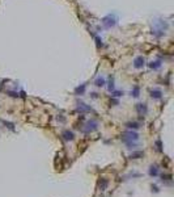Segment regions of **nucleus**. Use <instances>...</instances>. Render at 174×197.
Listing matches in <instances>:
<instances>
[{
	"label": "nucleus",
	"mask_w": 174,
	"mask_h": 197,
	"mask_svg": "<svg viewBox=\"0 0 174 197\" xmlns=\"http://www.w3.org/2000/svg\"><path fill=\"white\" fill-rule=\"evenodd\" d=\"M137 139H139V135H137V133L132 132V130H128V132H126L123 135H122V141L127 145L128 148H132L134 146H135Z\"/></svg>",
	"instance_id": "nucleus-1"
},
{
	"label": "nucleus",
	"mask_w": 174,
	"mask_h": 197,
	"mask_svg": "<svg viewBox=\"0 0 174 197\" xmlns=\"http://www.w3.org/2000/svg\"><path fill=\"white\" fill-rule=\"evenodd\" d=\"M97 126H98V122L94 121V120H90V121L87 122V125H85V128L82 130H84V133H92L97 129Z\"/></svg>",
	"instance_id": "nucleus-2"
},
{
	"label": "nucleus",
	"mask_w": 174,
	"mask_h": 197,
	"mask_svg": "<svg viewBox=\"0 0 174 197\" xmlns=\"http://www.w3.org/2000/svg\"><path fill=\"white\" fill-rule=\"evenodd\" d=\"M102 23H103V25L106 26V28H111V26H114L115 24H117V19H115L114 16H108V17H105V19L102 20Z\"/></svg>",
	"instance_id": "nucleus-3"
},
{
	"label": "nucleus",
	"mask_w": 174,
	"mask_h": 197,
	"mask_svg": "<svg viewBox=\"0 0 174 197\" xmlns=\"http://www.w3.org/2000/svg\"><path fill=\"white\" fill-rule=\"evenodd\" d=\"M77 110L80 112V113H89V112H93V109H92L90 107H88L87 104H84V102H79Z\"/></svg>",
	"instance_id": "nucleus-4"
},
{
	"label": "nucleus",
	"mask_w": 174,
	"mask_h": 197,
	"mask_svg": "<svg viewBox=\"0 0 174 197\" xmlns=\"http://www.w3.org/2000/svg\"><path fill=\"white\" fill-rule=\"evenodd\" d=\"M136 112L140 114V116H145L147 112H148V108H147L145 104H136Z\"/></svg>",
	"instance_id": "nucleus-5"
},
{
	"label": "nucleus",
	"mask_w": 174,
	"mask_h": 197,
	"mask_svg": "<svg viewBox=\"0 0 174 197\" xmlns=\"http://www.w3.org/2000/svg\"><path fill=\"white\" fill-rule=\"evenodd\" d=\"M144 65H145V60L143 57H137V58H135V60H134V67L135 68H142Z\"/></svg>",
	"instance_id": "nucleus-6"
},
{
	"label": "nucleus",
	"mask_w": 174,
	"mask_h": 197,
	"mask_svg": "<svg viewBox=\"0 0 174 197\" xmlns=\"http://www.w3.org/2000/svg\"><path fill=\"white\" fill-rule=\"evenodd\" d=\"M62 137L64 141H73V138H75V135H73L72 132H69V130H64L62 133Z\"/></svg>",
	"instance_id": "nucleus-7"
},
{
	"label": "nucleus",
	"mask_w": 174,
	"mask_h": 197,
	"mask_svg": "<svg viewBox=\"0 0 174 197\" xmlns=\"http://www.w3.org/2000/svg\"><path fill=\"white\" fill-rule=\"evenodd\" d=\"M151 97L152 99H156V100H158V99H161L162 97V92H161V89H151Z\"/></svg>",
	"instance_id": "nucleus-8"
},
{
	"label": "nucleus",
	"mask_w": 174,
	"mask_h": 197,
	"mask_svg": "<svg viewBox=\"0 0 174 197\" xmlns=\"http://www.w3.org/2000/svg\"><path fill=\"white\" fill-rule=\"evenodd\" d=\"M94 86H97V87H103L105 86V78H102V76H98L94 80Z\"/></svg>",
	"instance_id": "nucleus-9"
},
{
	"label": "nucleus",
	"mask_w": 174,
	"mask_h": 197,
	"mask_svg": "<svg viewBox=\"0 0 174 197\" xmlns=\"http://www.w3.org/2000/svg\"><path fill=\"white\" fill-rule=\"evenodd\" d=\"M149 67H151L152 70H157L161 67V62L160 60H155V62H151L149 63Z\"/></svg>",
	"instance_id": "nucleus-10"
},
{
	"label": "nucleus",
	"mask_w": 174,
	"mask_h": 197,
	"mask_svg": "<svg viewBox=\"0 0 174 197\" xmlns=\"http://www.w3.org/2000/svg\"><path fill=\"white\" fill-rule=\"evenodd\" d=\"M108 184H109V181L106 180V179H101V181H100V189L101 190H105L106 188H108Z\"/></svg>",
	"instance_id": "nucleus-11"
},
{
	"label": "nucleus",
	"mask_w": 174,
	"mask_h": 197,
	"mask_svg": "<svg viewBox=\"0 0 174 197\" xmlns=\"http://www.w3.org/2000/svg\"><path fill=\"white\" fill-rule=\"evenodd\" d=\"M143 155H144V154L142 153V151H136V153H132L130 155V158L131 159H139V158H142Z\"/></svg>",
	"instance_id": "nucleus-12"
},
{
	"label": "nucleus",
	"mask_w": 174,
	"mask_h": 197,
	"mask_svg": "<svg viewBox=\"0 0 174 197\" xmlns=\"http://www.w3.org/2000/svg\"><path fill=\"white\" fill-rule=\"evenodd\" d=\"M139 93H140V88L137 86H135L132 88V91H131V96H134V97H137L139 96Z\"/></svg>",
	"instance_id": "nucleus-13"
},
{
	"label": "nucleus",
	"mask_w": 174,
	"mask_h": 197,
	"mask_svg": "<svg viewBox=\"0 0 174 197\" xmlns=\"http://www.w3.org/2000/svg\"><path fill=\"white\" fill-rule=\"evenodd\" d=\"M157 174H158V169L156 166H152L151 168H149V175L151 176H157Z\"/></svg>",
	"instance_id": "nucleus-14"
},
{
	"label": "nucleus",
	"mask_w": 174,
	"mask_h": 197,
	"mask_svg": "<svg viewBox=\"0 0 174 197\" xmlns=\"http://www.w3.org/2000/svg\"><path fill=\"white\" fill-rule=\"evenodd\" d=\"M127 128L128 129H139L140 128V124L139 122H128L127 124Z\"/></svg>",
	"instance_id": "nucleus-15"
},
{
	"label": "nucleus",
	"mask_w": 174,
	"mask_h": 197,
	"mask_svg": "<svg viewBox=\"0 0 174 197\" xmlns=\"http://www.w3.org/2000/svg\"><path fill=\"white\" fill-rule=\"evenodd\" d=\"M84 91H85V84H82L81 87H77V88H76V95H79V93H80V95H82V93H84Z\"/></svg>",
	"instance_id": "nucleus-16"
},
{
	"label": "nucleus",
	"mask_w": 174,
	"mask_h": 197,
	"mask_svg": "<svg viewBox=\"0 0 174 197\" xmlns=\"http://www.w3.org/2000/svg\"><path fill=\"white\" fill-rule=\"evenodd\" d=\"M109 91L110 92L114 91V80H113V78H110V81H109Z\"/></svg>",
	"instance_id": "nucleus-17"
},
{
	"label": "nucleus",
	"mask_w": 174,
	"mask_h": 197,
	"mask_svg": "<svg viewBox=\"0 0 174 197\" xmlns=\"http://www.w3.org/2000/svg\"><path fill=\"white\" fill-rule=\"evenodd\" d=\"M164 180H172V175H162V181Z\"/></svg>",
	"instance_id": "nucleus-18"
},
{
	"label": "nucleus",
	"mask_w": 174,
	"mask_h": 197,
	"mask_svg": "<svg viewBox=\"0 0 174 197\" xmlns=\"http://www.w3.org/2000/svg\"><path fill=\"white\" fill-rule=\"evenodd\" d=\"M156 145H157V150H158V151H162V148H161V142H160V141L156 142Z\"/></svg>",
	"instance_id": "nucleus-19"
},
{
	"label": "nucleus",
	"mask_w": 174,
	"mask_h": 197,
	"mask_svg": "<svg viewBox=\"0 0 174 197\" xmlns=\"http://www.w3.org/2000/svg\"><path fill=\"white\" fill-rule=\"evenodd\" d=\"M121 95H122V92H114V95H113V96H114V97H119Z\"/></svg>",
	"instance_id": "nucleus-20"
},
{
	"label": "nucleus",
	"mask_w": 174,
	"mask_h": 197,
	"mask_svg": "<svg viewBox=\"0 0 174 197\" xmlns=\"http://www.w3.org/2000/svg\"><path fill=\"white\" fill-rule=\"evenodd\" d=\"M152 189H153L155 192H158V189H157V187H156V185H152Z\"/></svg>",
	"instance_id": "nucleus-21"
}]
</instances>
